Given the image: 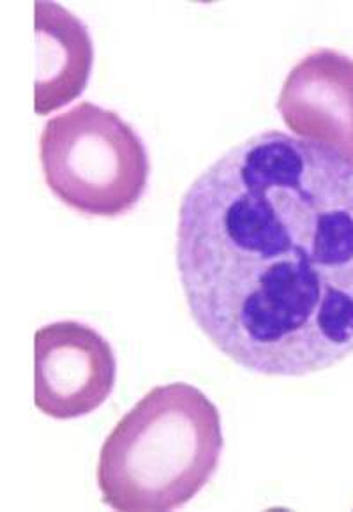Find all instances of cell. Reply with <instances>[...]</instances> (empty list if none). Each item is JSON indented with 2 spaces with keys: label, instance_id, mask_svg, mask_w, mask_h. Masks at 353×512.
Listing matches in <instances>:
<instances>
[{
  "label": "cell",
  "instance_id": "277c9868",
  "mask_svg": "<svg viewBox=\"0 0 353 512\" xmlns=\"http://www.w3.org/2000/svg\"><path fill=\"white\" fill-rule=\"evenodd\" d=\"M117 382V357L108 339L91 325L62 320L34 336V405L69 421L96 412Z\"/></svg>",
  "mask_w": 353,
  "mask_h": 512
},
{
  "label": "cell",
  "instance_id": "7a4b0ae2",
  "mask_svg": "<svg viewBox=\"0 0 353 512\" xmlns=\"http://www.w3.org/2000/svg\"><path fill=\"white\" fill-rule=\"evenodd\" d=\"M225 438L221 415L184 382L147 392L99 452L98 486L113 511H173L211 481Z\"/></svg>",
  "mask_w": 353,
  "mask_h": 512
},
{
  "label": "cell",
  "instance_id": "3957f363",
  "mask_svg": "<svg viewBox=\"0 0 353 512\" xmlns=\"http://www.w3.org/2000/svg\"><path fill=\"white\" fill-rule=\"evenodd\" d=\"M39 159L53 195L85 216L128 214L149 186L151 159L142 136L119 113L91 101L46 122Z\"/></svg>",
  "mask_w": 353,
  "mask_h": 512
},
{
  "label": "cell",
  "instance_id": "8992f818",
  "mask_svg": "<svg viewBox=\"0 0 353 512\" xmlns=\"http://www.w3.org/2000/svg\"><path fill=\"white\" fill-rule=\"evenodd\" d=\"M38 115L61 110L82 96L91 80L94 43L89 27L57 2L34 4Z\"/></svg>",
  "mask_w": 353,
  "mask_h": 512
},
{
  "label": "cell",
  "instance_id": "5b68a950",
  "mask_svg": "<svg viewBox=\"0 0 353 512\" xmlns=\"http://www.w3.org/2000/svg\"><path fill=\"white\" fill-rule=\"evenodd\" d=\"M278 112L288 129L353 161V59L320 48L286 76Z\"/></svg>",
  "mask_w": 353,
  "mask_h": 512
},
{
  "label": "cell",
  "instance_id": "6da1fadb",
  "mask_svg": "<svg viewBox=\"0 0 353 512\" xmlns=\"http://www.w3.org/2000/svg\"><path fill=\"white\" fill-rule=\"evenodd\" d=\"M177 269L221 354L304 377L353 354V161L281 131L251 136L182 196Z\"/></svg>",
  "mask_w": 353,
  "mask_h": 512
}]
</instances>
